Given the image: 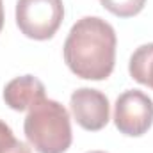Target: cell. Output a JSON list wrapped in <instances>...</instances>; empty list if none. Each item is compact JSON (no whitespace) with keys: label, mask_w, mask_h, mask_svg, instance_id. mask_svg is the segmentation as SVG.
<instances>
[{"label":"cell","mask_w":153,"mask_h":153,"mask_svg":"<svg viewBox=\"0 0 153 153\" xmlns=\"http://www.w3.org/2000/svg\"><path fill=\"white\" fill-rule=\"evenodd\" d=\"M70 109L75 121L87 132H98L109 123V100L98 89L80 87L73 91L70 98Z\"/></svg>","instance_id":"obj_5"},{"label":"cell","mask_w":153,"mask_h":153,"mask_svg":"<svg viewBox=\"0 0 153 153\" xmlns=\"http://www.w3.org/2000/svg\"><path fill=\"white\" fill-rule=\"evenodd\" d=\"M100 4L117 18H132L144 9L146 0H100Z\"/></svg>","instance_id":"obj_8"},{"label":"cell","mask_w":153,"mask_h":153,"mask_svg":"<svg viewBox=\"0 0 153 153\" xmlns=\"http://www.w3.org/2000/svg\"><path fill=\"white\" fill-rule=\"evenodd\" d=\"M87 153H107V152H100V150H94V152H87Z\"/></svg>","instance_id":"obj_11"},{"label":"cell","mask_w":153,"mask_h":153,"mask_svg":"<svg viewBox=\"0 0 153 153\" xmlns=\"http://www.w3.org/2000/svg\"><path fill=\"white\" fill-rule=\"evenodd\" d=\"M128 71L135 82L153 89V43L139 46L132 53Z\"/></svg>","instance_id":"obj_7"},{"label":"cell","mask_w":153,"mask_h":153,"mask_svg":"<svg viewBox=\"0 0 153 153\" xmlns=\"http://www.w3.org/2000/svg\"><path fill=\"white\" fill-rule=\"evenodd\" d=\"M0 153H32L30 148L18 141L7 123L0 119Z\"/></svg>","instance_id":"obj_9"},{"label":"cell","mask_w":153,"mask_h":153,"mask_svg":"<svg viewBox=\"0 0 153 153\" xmlns=\"http://www.w3.org/2000/svg\"><path fill=\"white\" fill-rule=\"evenodd\" d=\"M117 38L112 25L98 16H84L64 41V62L80 78L105 80L116 62Z\"/></svg>","instance_id":"obj_1"},{"label":"cell","mask_w":153,"mask_h":153,"mask_svg":"<svg viewBox=\"0 0 153 153\" xmlns=\"http://www.w3.org/2000/svg\"><path fill=\"white\" fill-rule=\"evenodd\" d=\"M2 27H4V5L0 0V32H2Z\"/></svg>","instance_id":"obj_10"},{"label":"cell","mask_w":153,"mask_h":153,"mask_svg":"<svg viewBox=\"0 0 153 153\" xmlns=\"http://www.w3.org/2000/svg\"><path fill=\"white\" fill-rule=\"evenodd\" d=\"M114 123L123 135H144L153 125V100L137 89L121 93L114 105Z\"/></svg>","instance_id":"obj_4"},{"label":"cell","mask_w":153,"mask_h":153,"mask_svg":"<svg viewBox=\"0 0 153 153\" xmlns=\"http://www.w3.org/2000/svg\"><path fill=\"white\" fill-rule=\"evenodd\" d=\"M45 96V85L34 75H22L13 78L4 87V102L13 111H29Z\"/></svg>","instance_id":"obj_6"},{"label":"cell","mask_w":153,"mask_h":153,"mask_svg":"<svg viewBox=\"0 0 153 153\" xmlns=\"http://www.w3.org/2000/svg\"><path fill=\"white\" fill-rule=\"evenodd\" d=\"M23 132L38 153H66L73 141L66 107L48 98H43L29 109Z\"/></svg>","instance_id":"obj_2"},{"label":"cell","mask_w":153,"mask_h":153,"mask_svg":"<svg viewBox=\"0 0 153 153\" xmlns=\"http://www.w3.org/2000/svg\"><path fill=\"white\" fill-rule=\"evenodd\" d=\"M64 18L62 0H18L16 25L23 36L36 41L53 38Z\"/></svg>","instance_id":"obj_3"}]
</instances>
